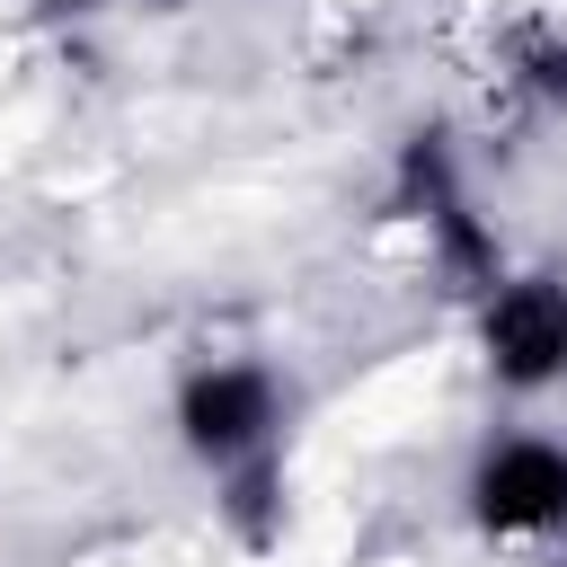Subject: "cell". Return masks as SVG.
I'll return each mask as SVG.
<instances>
[{"label": "cell", "instance_id": "6da1fadb", "mask_svg": "<svg viewBox=\"0 0 567 567\" xmlns=\"http://www.w3.org/2000/svg\"><path fill=\"white\" fill-rule=\"evenodd\" d=\"M487 363L505 390H540L567 372V284L523 275L487 301Z\"/></svg>", "mask_w": 567, "mask_h": 567}, {"label": "cell", "instance_id": "7a4b0ae2", "mask_svg": "<svg viewBox=\"0 0 567 567\" xmlns=\"http://www.w3.org/2000/svg\"><path fill=\"white\" fill-rule=\"evenodd\" d=\"M470 505L487 532H549L567 523V452L558 443H496L470 478Z\"/></svg>", "mask_w": 567, "mask_h": 567}, {"label": "cell", "instance_id": "3957f363", "mask_svg": "<svg viewBox=\"0 0 567 567\" xmlns=\"http://www.w3.org/2000/svg\"><path fill=\"white\" fill-rule=\"evenodd\" d=\"M177 425H186V452L204 461H239L266 443L275 425V381L257 363H221V372H195L186 399H177Z\"/></svg>", "mask_w": 567, "mask_h": 567}, {"label": "cell", "instance_id": "277c9868", "mask_svg": "<svg viewBox=\"0 0 567 567\" xmlns=\"http://www.w3.org/2000/svg\"><path fill=\"white\" fill-rule=\"evenodd\" d=\"M434 239H443V257H452V275H478V284H496V239L478 230V213L452 195L443 213H434Z\"/></svg>", "mask_w": 567, "mask_h": 567}, {"label": "cell", "instance_id": "5b68a950", "mask_svg": "<svg viewBox=\"0 0 567 567\" xmlns=\"http://www.w3.org/2000/svg\"><path fill=\"white\" fill-rule=\"evenodd\" d=\"M230 514H239L248 540H275V470H248V478L230 487Z\"/></svg>", "mask_w": 567, "mask_h": 567}, {"label": "cell", "instance_id": "8992f818", "mask_svg": "<svg viewBox=\"0 0 567 567\" xmlns=\"http://www.w3.org/2000/svg\"><path fill=\"white\" fill-rule=\"evenodd\" d=\"M540 89L567 97V44H540Z\"/></svg>", "mask_w": 567, "mask_h": 567}, {"label": "cell", "instance_id": "52a82bcc", "mask_svg": "<svg viewBox=\"0 0 567 567\" xmlns=\"http://www.w3.org/2000/svg\"><path fill=\"white\" fill-rule=\"evenodd\" d=\"M44 9H97V0H44Z\"/></svg>", "mask_w": 567, "mask_h": 567}]
</instances>
